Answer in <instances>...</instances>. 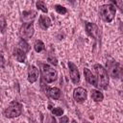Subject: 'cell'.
Wrapping results in <instances>:
<instances>
[{
	"label": "cell",
	"mask_w": 123,
	"mask_h": 123,
	"mask_svg": "<svg viewBox=\"0 0 123 123\" xmlns=\"http://www.w3.org/2000/svg\"><path fill=\"white\" fill-rule=\"evenodd\" d=\"M5 26H6L5 17H4V15H1V32H2V33H3L4 30H5Z\"/></svg>",
	"instance_id": "cell-23"
},
{
	"label": "cell",
	"mask_w": 123,
	"mask_h": 123,
	"mask_svg": "<svg viewBox=\"0 0 123 123\" xmlns=\"http://www.w3.org/2000/svg\"><path fill=\"white\" fill-rule=\"evenodd\" d=\"M72 123H77V122H76L75 120H73V121H72Z\"/></svg>",
	"instance_id": "cell-27"
},
{
	"label": "cell",
	"mask_w": 123,
	"mask_h": 123,
	"mask_svg": "<svg viewBox=\"0 0 123 123\" xmlns=\"http://www.w3.org/2000/svg\"><path fill=\"white\" fill-rule=\"evenodd\" d=\"M13 56L15 57L16 61L19 62H24L26 60V54L24 51H22L20 48L16 47L13 49Z\"/></svg>",
	"instance_id": "cell-12"
},
{
	"label": "cell",
	"mask_w": 123,
	"mask_h": 123,
	"mask_svg": "<svg viewBox=\"0 0 123 123\" xmlns=\"http://www.w3.org/2000/svg\"><path fill=\"white\" fill-rule=\"evenodd\" d=\"M41 73H42V78L46 83H53L58 78L57 71L46 63L41 64Z\"/></svg>",
	"instance_id": "cell-5"
},
{
	"label": "cell",
	"mask_w": 123,
	"mask_h": 123,
	"mask_svg": "<svg viewBox=\"0 0 123 123\" xmlns=\"http://www.w3.org/2000/svg\"><path fill=\"white\" fill-rule=\"evenodd\" d=\"M36 6H37V9H39V10L42 11L43 12H48V10H47V8H46V5L44 4L43 1H37V2L36 3Z\"/></svg>",
	"instance_id": "cell-19"
},
{
	"label": "cell",
	"mask_w": 123,
	"mask_h": 123,
	"mask_svg": "<svg viewBox=\"0 0 123 123\" xmlns=\"http://www.w3.org/2000/svg\"><path fill=\"white\" fill-rule=\"evenodd\" d=\"M107 67L110 72L111 77L114 79H119L123 77V65L114 61L107 62Z\"/></svg>",
	"instance_id": "cell-4"
},
{
	"label": "cell",
	"mask_w": 123,
	"mask_h": 123,
	"mask_svg": "<svg viewBox=\"0 0 123 123\" xmlns=\"http://www.w3.org/2000/svg\"><path fill=\"white\" fill-rule=\"evenodd\" d=\"M51 111H52V113L54 115H58V116H61L63 113V110L62 108H55V109L51 110Z\"/></svg>",
	"instance_id": "cell-22"
},
{
	"label": "cell",
	"mask_w": 123,
	"mask_h": 123,
	"mask_svg": "<svg viewBox=\"0 0 123 123\" xmlns=\"http://www.w3.org/2000/svg\"><path fill=\"white\" fill-rule=\"evenodd\" d=\"M86 33L88 36H90L91 37L95 38V39H98L99 38V29L97 27L96 24L94 23H90V22H87L86 24Z\"/></svg>",
	"instance_id": "cell-9"
},
{
	"label": "cell",
	"mask_w": 123,
	"mask_h": 123,
	"mask_svg": "<svg viewBox=\"0 0 123 123\" xmlns=\"http://www.w3.org/2000/svg\"><path fill=\"white\" fill-rule=\"evenodd\" d=\"M18 48H20L22 51H24L25 53L26 52H28L29 50H30V46H29V44L22 38L20 41H19V43H18V46H17Z\"/></svg>",
	"instance_id": "cell-17"
},
{
	"label": "cell",
	"mask_w": 123,
	"mask_h": 123,
	"mask_svg": "<svg viewBox=\"0 0 123 123\" xmlns=\"http://www.w3.org/2000/svg\"><path fill=\"white\" fill-rule=\"evenodd\" d=\"M91 98H92L95 102H100V101L103 100L104 95H103V93L100 92L99 90L93 89V90H91Z\"/></svg>",
	"instance_id": "cell-16"
},
{
	"label": "cell",
	"mask_w": 123,
	"mask_h": 123,
	"mask_svg": "<svg viewBox=\"0 0 123 123\" xmlns=\"http://www.w3.org/2000/svg\"><path fill=\"white\" fill-rule=\"evenodd\" d=\"M115 12H116L115 6L111 3L105 4L100 7V15L103 18V20L106 22L112 21V19L114 18V15H115Z\"/></svg>",
	"instance_id": "cell-2"
},
{
	"label": "cell",
	"mask_w": 123,
	"mask_h": 123,
	"mask_svg": "<svg viewBox=\"0 0 123 123\" xmlns=\"http://www.w3.org/2000/svg\"><path fill=\"white\" fill-rule=\"evenodd\" d=\"M73 97L76 100V102L78 103H82L84 102L86 97H87V93L86 90L84 87H76L73 91Z\"/></svg>",
	"instance_id": "cell-8"
},
{
	"label": "cell",
	"mask_w": 123,
	"mask_h": 123,
	"mask_svg": "<svg viewBox=\"0 0 123 123\" xmlns=\"http://www.w3.org/2000/svg\"><path fill=\"white\" fill-rule=\"evenodd\" d=\"M60 123H68V117L66 115L64 116H62L60 118Z\"/></svg>",
	"instance_id": "cell-25"
},
{
	"label": "cell",
	"mask_w": 123,
	"mask_h": 123,
	"mask_svg": "<svg viewBox=\"0 0 123 123\" xmlns=\"http://www.w3.org/2000/svg\"><path fill=\"white\" fill-rule=\"evenodd\" d=\"M37 15V12L35 11H26V12H22V20L26 22H31L30 20L34 19Z\"/></svg>",
	"instance_id": "cell-15"
},
{
	"label": "cell",
	"mask_w": 123,
	"mask_h": 123,
	"mask_svg": "<svg viewBox=\"0 0 123 123\" xmlns=\"http://www.w3.org/2000/svg\"><path fill=\"white\" fill-rule=\"evenodd\" d=\"M84 74H85V78H86V80L88 84L97 86V78L91 73V71L88 68L84 69Z\"/></svg>",
	"instance_id": "cell-11"
},
{
	"label": "cell",
	"mask_w": 123,
	"mask_h": 123,
	"mask_svg": "<svg viewBox=\"0 0 123 123\" xmlns=\"http://www.w3.org/2000/svg\"><path fill=\"white\" fill-rule=\"evenodd\" d=\"M48 120H49V122H47V123H56V120H55V118L53 117V116H48V118H47Z\"/></svg>",
	"instance_id": "cell-26"
},
{
	"label": "cell",
	"mask_w": 123,
	"mask_h": 123,
	"mask_svg": "<svg viewBox=\"0 0 123 123\" xmlns=\"http://www.w3.org/2000/svg\"><path fill=\"white\" fill-rule=\"evenodd\" d=\"M68 68H69L70 78H71L73 84H78L80 82V73H79L77 66L72 62H68Z\"/></svg>",
	"instance_id": "cell-7"
},
{
	"label": "cell",
	"mask_w": 123,
	"mask_h": 123,
	"mask_svg": "<svg viewBox=\"0 0 123 123\" xmlns=\"http://www.w3.org/2000/svg\"><path fill=\"white\" fill-rule=\"evenodd\" d=\"M38 74H39L38 69L36 66H34V65L29 66V70H28V81L30 83H32V84L35 83L37 80V78H38Z\"/></svg>",
	"instance_id": "cell-10"
},
{
	"label": "cell",
	"mask_w": 123,
	"mask_h": 123,
	"mask_svg": "<svg viewBox=\"0 0 123 123\" xmlns=\"http://www.w3.org/2000/svg\"><path fill=\"white\" fill-rule=\"evenodd\" d=\"M111 4H113L114 6H116L120 12H123V0H112L111 1Z\"/></svg>",
	"instance_id": "cell-21"
},
{
	"label": "cell",
	"mask_w": 123,
	"mask_h": 123,
	"mask_svg": "<svg viewBox=\"0 0 123 123\" xmlns=\"http://www.w3.org/2000/svg\"><path fill=\"white\" fill-rule=\"evenodd\" d=\"M34 24L32 22H26L23 23V25L20 27L19 30V34L21 36V37L23 39H27V38H31L34 35Z\"/></svg>",
	"instance_id": "cell-6"
},
{
	"label": "cell",
	"mask_w": 123,
	"mask_h": 123,
	"mask_svg": "<svg viewBox=\"0 0 123 123\" xmlns=\"http://www.w3.org/2000/svg\"><path fill=\"white\" fill-rule=\"evenodd\" d=\"M46 93L53 99H59L61 97V90L58 87H46Z\"/></svg>",
	"instance_id": "cell-14"
},
{
	"label": "cell",
	"mask_w": 123,
	"mask_h": 123,
	"mask_svg": "<svg viewBox=\"0 0 123 123\" xmlns=\"http://www.w3.org/2000/svg\"><path fill=\"white\" fill-rule=\"evenodd\" d=\"M55 10L57 11V12H59L61 14H65L67 12L66 8H64L63 6H61V5H56L55 6Z\"/></svg>",
	"instance_id": "cell-20"
},
{
	"label": "cell",
	"mask_w": 123,
	"mask_h": 123,
	"mask_svg": "<svg viewBox=\"0 0 123 123\" xmlns=\"http://www.w3.org/2000/svg\"><path fill=\"white\" fill-rule=\"evenodd\" d=\"M94 70L97 74V87L106 89L109 85V75L107 69H105L103 65L96 63L94 64Z\"/></svg>",
	"instance_id": "cell-1"
},
{
	"label": "cell",
	"mask_w": 123,
	"mask_h": 123,
	"mask_svg": "<svg viewBox=\"0 0 123 123\" xmlns=\"http://www.w3.org/2000/svg\"><path fill=\"white\" fill-rule=\"evenodd\" d=\"M22 104L16 102V101H12L10 103V105L8 106V108L4 111V115L8 118H13V117H17L22 113Z\"/></svg>",
	"instance_id": "cell-3"
},
{
	"label": "cell",
	"mask_w": 123,
	"mask_h": 123,
	"mask_svg": "<svg viewBox=\"0 0 123 123\" xmlns=\"http://www.w3.org/2000/svg\"><path fill=\"white\" fill-rule=\"evenodd\" d=\"M38 22H39L40 27L44 30L51 26V19L46 15H40L38 18Z\"/></svg>",
	"instance_id": "cell-13"
},
{
	"label": "cell",
	"mask_w": 123,
	"mask_h": 123,
	"mask_svg": "<svg viewBox=\"0 0 123 123\" xmlns=\"http://www.w3.org/2000/svg\"><path fill=\"white\" fill-rule=\"evenodd\" d=\"M47 61L48 62H50L52 64H54V65H57V59L56 58H54V57H52V56H49L48 57V59H47Z\"/></svg>",
	"instance_id": "cell-24"
},
{
	"label": "cell",
	"mask_w": 123,
	"mask_h": 123,
	"mask_svg": "<svg viewBox=\"0 0 123 123\" xmlns=\"http://www.w3.org/2000/svg\"><path fill=\"white\" fill-rule=\"evenodd\" d=\"M34 48H35V50H36V52H41L42 50H44V43L41 41V40H39V39H37V40H36V42H35V44H34Z\"/></svg>",
	"instance_id": "cell-18"
}]
</instances>
